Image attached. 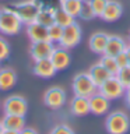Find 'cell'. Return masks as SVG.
<instances>
[{"instance_id":"6da1fadb","label":"cell","mask_w":130,"mask_h":134,"mask_svg":"<svg viewBox=\"0 0 130 134\" xmlns=\"http://www.w3.org/2000/svg\"><path fill=\"white\" fill-rule=\"evenodd\" d=\"M23 21L11 8H2L0 14V34L3 35H17L23 28Z\"/></svg>"},{"instance_id":"7a4b0ae2","label":"cell","mask_w":130,"mask_h":134,"mask_svg":"<svg viewBox=\"0 0 130 134\" xmlns=\"http://www.w3.org/2000/svg\"><path fill=\"white\" fill-rule=\"evenodd\" d=\"M105 129L109 134H126L130 130V119L124 112H113L105 120Z\"/></svg>"},{"instance_id":"3957f363","label":"cell","mask_w":130,"mask_h":134,"mask_svg":"<svg viewBox=\"0 0 130 134\" xmlns=\"http://www.w3.org/2000/svg\"><path fill=\"white\" fill-rule=\"evenodd\" d=\"M73 92L75 96H84V98H90L98 91V87L94 84L91 80L90 74L87 73H78L73 78Z\"/></svg>"},{"instance_id":"277c9868","label":"cell","mask_w":130,"mask_h":134,"mask_svg":"<svg viewBox=\"0 0 130 134\" xmlns=\"http://www.w3.org/2000/svg\"><path fill=\"white\" fill-rule=\"evenodd\" d=\"M8 8H11L17 15L20 17V20L23 21V24H31L36 20V15L39 13V7L36 6L35 0H25V2L13 4L8 6Z\"/></svg>"},{"instance_id":"5b68a950","label":"cell","mask_w":130,"mask_h":134,"mask_svg":"<svg viewBox=\"0 0 130 134\" xmlns=\"http://www.w3.org/2000/svg\"><path fill=\"white\" fill-rule=\"evenodd\" d=\"M124 91H126V88L120 84V81L116 78V75L109 77L102 85L98 87V92L102 94L109 100H115V99L122 98L124 95Z\"/></svg>"},{"instance_id":"8992f818","label":"cell","mask_w":130,"mask_h":134,"mask_svg":"<svg viewBox=\"0 0 130 134\" xmlns=\"http://www.w3.org/2000/svg\"><path fill=\"white\" fill-rule=\"evenodd\" d=\"M81 27L75 23L67 25V27L63 28V35H62V39L59 42V46L62 48H66V49H71L74 46H77L81 41Z\"/></svg>"},{"instance_id":"52a82bcc","label":"cell","mask_w":130,"mask_h":134,"mask_svg":"<svg viewBox=\"0 0 130 134\" xmlns=\"http://www.w3.org/2000/svg\"><path fill=\"white\" fill-rule=\"evenodd\" d=\"M28 110V103L24 96L21 95H11L4 100L3 103V112L4 115H18L25 116Z\"/></svg>"},{"instance_id":"ba28073f","label":"cell","mask_w":130,"mask_h":134,"mask_svg":"<svg viewBox=\"0 0 130 134\" xmlns=\"http://www.w3.org/2000/svg\"><path fill=\"white\" fill-rule=\"evenodd\" d=\"M66 102V92L60 87H52L45 92L44 103L50 109H60Z\"/></svg>"},{"instance_id":"9c48e42d","label":"cell","mask_w":130,"mask_h":134,"mask_svg":"<svg viewBox=\"0 0 130 134\" xmlns=\"http://www.w3.org/2000/svg\"><path fill=\"white\" fill-rule=\"evenodd\" d=\"M55 49V43L50 41H41V42H32L29 48V56L34 62L42 60V59H49Z\"/></svg>"},{"instance_id":"30bf717a","label":"cell","mask_w":130,"mask_h":134,"mask_svg":"<svg viewBox=\"0 0 130 134\" xmlns=\"http://www.w3.org/2000/svg\"><path fill=\"white\" fill-rule=\"evenodd\" d=\"M50 62L53 63L55 69L57 71L66 70L71 63V56L69 53V49L62 48V46H55L52 54H50Z\"/></svg>"},{"instance_id":"8fae6325","label":"cell","mask_w":130,"mask_h":134,"mask_svg":"<svg viewBox=\"0 0 130 134\" xmlns=\"http://www.w3.org/2000/svg\"><path fill=\"white\" fill-rule=\"evenodd\" d=\"M88 100H90V113H94V115H105L111 108V100L105 98L102 94H99L98 91L94 95H91Z\"/></svg>"},{"instance_id":"7c38bea8","label":"cell","mask_w":130,"mask_h":134,"mask_svg":"<svg viewBox=\"0 0 130 134\" xmlns=\"http://www.w3.org/2000/svg\"><path fill=\"white\" fill-rule=\"evenodd\" d=\"M123 14V7L119 2H113V0H109L108 4L105 6L102 14H101V18L106 23H115L122 17Z\"/></svg>"},{"instance_id":"4fadbf2b","label":"cell","mask_w":130,"mask_h":134,"mask_svg":"<svg viewBox=\"0 0 130 134\" xmlns=\"http://www.w3.org/2000/svg\"><path fill=\"white\" fill-rule=\"evenodd\" d=\"M56 69H55L53 63L50 62V59H42V60L35 62L32 69V73L38 75L41 78H52L56 74Z\"/></svg>"},{"instance_id":"5bb4252c","label":"cell","mask_w":130,"mask_h":134,"mask_svg":"<svg viewBox=\"0 0 130 134\" xmlns=\"http://www.w3.org/2000/svg\"><path fill=\"white\" fill-rule=\"evenodd\" d=\"M126 46H127V43L124 42V39H123L122 36H117V35H109L108 42H106V48H105L104 54H108V56L116 57L119 53L124 52Z\"/></svg>"},{"instance_id":"9a60e30c","label":"cell","mask_w":130,"mask_h":134,"mask_svg":"<svg viewBox=\"0 0 130 134\" xmlns=\"http://www.w3.org/2000/svg\"><path fill=\"white\" fill-rule=\"evenodd\" d=\"M27 35L31 39V42H41V41H49L48 27L38 24L34 21L31 24H27Z\"/></svg>"},{"instance_id":"2e32d148","label":"cell","mask_w":130,"mask_h":134,"mask_svg":"<svg viewBox=\"0 0 130 134\" xmlns=\"http://www.w3.org/2000/svg\"><path fill=\"white\" fill-rule=\"evenodd\" d=\"M88 74H90L91 80L94 81V84L96 87L102 85V84L106 81L109 77H112V74L109 73V71L105 69V67L101 64V63H95V64H92L90 67V70H88Z\"/></svg>"},{"instance_id":"e0dca14e","label":"cell","mask_w":130,"mask_h":134,"mask_svg":"<svg viewBox=\"0 0 130 134\" xmlns=\"http://www.w3.org/2000/svg\"><path fill=\"white\" fill-rule=\"evenodd\" d=\"M109 35L105 32H95L94 35H91L90 41H88V46L94 53L96 54H104L105 48H106V42H108Z\"/></svg>"},{"instance_id":"ac0fdd59","label":"cell","mask_w":130,"mask_h":134,"mask_svg":"<svg viewBox=\"0 0 130 134\" xmlns=\"http://www.w3.org/2000/svg\"><path fill=\"white\" fill-rule=\"evenodd\" d=\"M70 112L74 116H85L90 113V100L84 96H75L70 102Z\"/></svg>"},{"instance_id":"d6986e66","label":"cell","mask_w":130,"mask_h":134,"mask_svg":"<svg viewBox=\"0 0 130 134\" xmlns=\"http://www.w3.org/2000/svg\"><path fill=\"white\" fill-rule=\"evenodd\" d=\"M17 82V74L15 71L6 67V69H0V90L2 91H7L11 90Z\"/></svg>"},{"instance_id":"ffe728a7","label":"cell","mask_w":130,"mask_h":134,"mask_svg":"<svg viewBox=\"0 0 130 134\" xmlns=\"http://www.w3.org/2000/svg\"><path fill=\"white\" fill-rule=\"evenodd\" d=\"M2 124L4 129L8 130H15L21 131L25 127V116H18V115H4L2 119Z\"/></svg>"},{"instance_id":"44dd1931","label":"cell","mask_w":130,"mask_h":134,"mask_svg":"<svg viewBox=\"0 0 130 134\" xmlns=\"http://www.w3.org/2000/svg\"><path fill=\"white\" fill-rule=\"evenodd\" d=\"M83 6V0H60V8H63L66 13L73 15L74 18L80 15Z\"/></svg>"},{"instance_id":"7402d4cb","label":"cell","mask_w":130,"mask_h":134,"mask_svg":"<svg viewBox=\"0 0 130 134\" xmlns=\"http://www.w3.org/2000/svg\"><path fill=\"white\" fill-rule=\"evenodd\" d=\"M55 23L56 24H59L60 27H67V25H70V24H73L74 21H75V18L73 15H70L69 13H66L63 8H60L59 7L56 11H55Z\"/></svg>"},{"instance_id":"603a6c76","label":"cell","mask_w":130,"mask_h":134,"mask_svg":"<svg viewBox=\"0 0 130 134\" xmlns=\"http://www.w3.org/2000/svg\"><path fill=\"white\" fill-rule=\"evenodd\" d=\"M99 63H101V64H102L112 75H116L117 71H119V66H117V63H116V59L112 57V56L102 54V57L99 59Z\"/></svg>"},{"instance_id":"cb8c5ba5","label":"cell","mask_w":130,"mask_h":134,"mask_svg":"<svg viewBox=\"0 0 130 134\" xmlns=\"http://www.w3.org/2000/svg\"><path fill=\"white\" fill-rule=\"evenodd\" d=\"M35 21L38 24L44 25V27H50L52 24H55V15L53 13H50L48 10H39Z\"/></svg>"},{"instance_id":"d4e9b609","label":"cell","mask_w":130,"mask_h":134,"mask_svg":"<svg viewBox=\"0 0 130 134\" xmlns=\"http://www.w3.org/2000/svg\"><path fill=\"white\" fill-rule=\"evenodd\" d=\"M48 34H49V41L52 43H59L63 35V27H60L59 24H52L50 27H48Z\"/></svg>"},{"instance_id":"484cf974","label":"cell","mask_w":130,"mask_h":134,"mask_svg":"<svg viewBox=\"0 0 130 134\" xmlns=\"http://www.w3.org/2000/svg\"><path fill=\"white\" fill-rule=\"evenodd\" d=\"M78 17H81V18L85 20V21H90V20H92V18H95V17H96L94 10H92V7H91V4L88 3V0H83L81 11H80Z\"/></svg>"},{"instance_id":"4316f807","label":"cell","mask_w":130,"mask_h":134,"mask_svg":"<svg viewBox=\"0 0 130 134\" xmlns=\"http://www.w3.org/2000/svg\"><path fill=\"white\" fill-rule=\"evenodd\" d=\"M116 78L120 81V84L124 88L130 87V66H126L123 69H119L116 74Z\"/></svg>"},{"instance_id":"83f0119b","label":"cell","mask_w":130,"mask_h":134,"mask_svg":"<svg viewBox=\"0 0 130 134\" xmlns=\"http://www.w3.org/2000/svg\"><path fill=\"white\" fill-rule=\"evenodd\" d=\"M108 2L109 0H88V3L91 4V7H92V10H94L96 17H101V14H102V11H104L105 6L108 4Z\"/></svg>"},{"instance_id":"f1b7e54d","label":"cell","mask_w":130,"mask_h":134,"mask_svg":"<svg viewBox=\"0 0 130 134\" xmlns=\"http://www.w3.org/2000/svg\"><path fill=\"white\" fill-rule=\"evenodd\" d=\"M11 53V49H10V45H8V42L4 39L3 36H0V62L6 60L8 59Z\"/></svg>"},{"instance_id":"f546056e","label":"cell","mask_w":130,"mask_h":134,"mask_svg":"<svg viewBox=\"0 0 130 134\" xmlns=\"http://www.w3.org/2000/svg\"><path fill=\"white\" fill-rule=\"evenodd\" d=\"M49 134H74L73 129L69 127L67 124H57L50 130Z\"/></svg>"},{"instance_id":"4dcf8cb0","label":"cell","mask_w":130,"mask_h":134,"mask_svg":"<svg viewBox=\"0 0 130 134\" xmlns=\"http://www.w3.org/2000/svg\"><path fill=\"white\" fill-rule=\"evenodd\" d=\"M115 59H116V63H117V66H119V69H123V67L129 66V60H127V54H126V52L119 53Z\"/></svg>"},{"instance_id":"1f68e13d","label":"cell","mask_w":130,"mask_h":134,"mask_svg":"<svg viewBox=\"0 0 130 134\" xmlns=\"http://www.w3.org/2000/svg\"><path fill=\"white\" fill-rule=\"evenodd\" d=\"M20 134H38L34 129H29V127H24L23 130L20 131Z\"/></svg>"},{"instance_id":"d6a6232c","label":"cell","mask_w":130,"mask_h":134,"mask_svg":"<svg viewBox=\"0 0 130 134\" xmlns=\"http://www.w3.org/2000/svg\"><path fill=\"white\" fill-rule=\"evenodd\" d=\"M124 98H126V105L130 108V87L126 88V91H124Z\"/></svg>"},{"instance_id":"836d02e7","label":"cell","mask_w":130,"mask_h":134,"mask_svg":"<svg viewBox=\"0 0 130 134\" xmlns=\"http://www.w3.org/2000/svg\"><path fill=\"white\" fill-rule=\"evenodd\" d=\"M2 134H20V131H15V130H8V129H4Z\"/></svg>"},{"instance_id":"e575fe53","label":"cell","mask_w":130,"mask_h":134,"mask_svg":"<svg viewBox=\"0 0 130 134\" xmlns=\"http://www.w3.org/2000/svg\"><path fill=\"white\" fill-rule=\"evenodd\" d=\"M124 52H126V54H127V60H129V66H130V45L126 46Z\"/></svg>"},{"instance_id":"d590c367","label":"cell","mask_w":130,"mask_h":134,"mask_svg":"<svg viewBox=\"0 0 130 134\" xmlns=\"http://www.w3.org/2000/svg\"><path fill=\"white\" fill-rule=\"evenodd\" d=\"M3 130H4V127H3V124H2V121H0V134L3 133Z\"/></svg>"},{"instance_id":"8d00e7d4","label":"cell","mask_w":130,"mask_h":134,"mask_svg":"<svg viewBox=\"0 0 130 134\" xmlns=\"http://www.w3.org/2000/svg\"><path fill=\"white\" fill-rule=\"evenodd\" d=\"M0 14H2V8H0Z\"/></svg>"}]
</instances>
